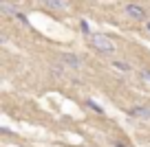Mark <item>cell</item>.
Returning a JSON list of instances; mask_svg holds the SVG:
<instances>
[{
    "label": "cell",
    "mask_w": 150,
    "mask_h": 147,
    "mask_svg": "<svg viewBox=\"0 0 150 147\" xmlns=\"http://www.w3.org/2000/svg\"><path fill=\"white\" fill-rule=\"evenodd\" d=\"M88 42L102 53H108V55L115 53V44H112L110 37H106V35H88Z\"/></svg>",
    "instance_id": "obj_1"
},
{
    "label": "cell",
    "mask_w": 150,
    "mask_h": 147,
    "mask_svg": "<svg viewBox=\"0 0 150 147\" xmlns=\"http://www.w3.org/2000/svg\"><path fill=\"white\" fill-rule=\"evenodd\" d=\"M62 62H64L66 64V68H71V70H82V60L77 55H75V53H64V55H62Z\"/></svg>",
    "instance_id": "obj_2"
},
{
    "label": "cell",
    "mask_w": 150,
    "mask_h": 147,
    "mask_svg": "<svg viewBox=\"0 0 150 147\" xmlns=\"http://www.w3.org/2000/svg\"><path fill=\"white\" fill-rule=\"evenodd\" d=\"M128 112H130V116H135V119L150 121V106H132Z\"/></svg>",
    "instance_id": "obj_3"
},
{
    "label": "cell",
    "mask_w": 150,
    "mask_h": 147,
    "mask_svg": "<svg viewBox=\"0 0 150 147\" xmlns=\"http://www.w3.org/2000/svg\"><path fill=\"white\" fill-rule=\"evenodd\" d=\"M124 11H126V15H130L132 20H146V11L141 9V7H137V5H126Z\"/></svg>",
    "instance_id": "obj_4"
},
{
    "label": "cell",
    "mask_w": 150,
    "mask_h": 147,
    "mask_svg": "<svg viewBox=\"0 0 150 147\" xmlns=\"http://www.w3.org/2000/svg\"><path fill=\"white\" fill-rule=\"evenodd\" d=\"M44 7H49V9L53 11H69V2L66 0H42Z\"/></svg>",
    "instance_id": "obj_5"
},
{
    "label": "cell",
    "mask_w": 150,
    "mask_h": 147,
    "mask_svg": "<svg viewBox=\"0 0 150 147\" xmlns=\"http://www.w3.org/2000/svg\"><path fill=\"white\" fill-rule=\"evenodd\" d=\"M0 11H2L5 15H16V13H18V9L11 5L9 0H2V2H0Z\"/></svg>",
    "instance_id": "obj_6"
},
{
    "label": "cell",
    "mask_w": 150,
    "mask_h": 147,
    "mask_svg": "<svg viewBox=\"0 0 150 147\" xmlns=\"http://www.w3.org/2000/svg\"><path fill=\"white\" fill-rule=\"evenodd\" d=\"M51 70H53V75H55V77H64L66 64H64V62H60V64H53V66H51Z\"/></svg>",
    "instance_id": "obj_7"
},
{
    "label": "cell",
    "mask_w": 150,
    "mask_h": 147,
    "mask_svg": "<svg viewBox=\"0 0 150 147\" xmlns=\"http://www.w3.org/2000/svg\"><path fill=\"white\" fill-rule=\"evenodd\" d=\"M86 106H88V108H91L93 112H97V114H104V108L99 106V103H95L93 99H88V101H86Z\"/></svg>",
    "instance_id": "obj_8"
},
{
    "label": "cell",
    "mask_w": 150,
    "mask_h": 147,
    "mask_svg": "<svg viewBox=\"0 0 150 147\" xmlns=\"http://www.w3.org/2000/svg\"><path fill=\"white\" fill-rule=\"evenodd\" d=\"M115 68H117V70H124V73H128V70H130V64H126V62H115Z\"/></svg>",
    "instance_id": "obj_9"
},
{
    "label": "cell",
    "mask_w": 150,
    "mask_h": 147,
    "mask_svg": "<svg viewBox=\"0 0 150 147\" xmlns=\"http://www.w3.org/2000/svg\"><path fill=\"white\" fill-rule=\"evenodd\" d=\"M80 29L84 31V35H86V37L91 35V29H88V22H86V20H80Z\"/></svg>",
    "instance_id": "obj_10"
},
{
    "label": "cell",
    "mask_w": 150,
    "mask_h": 147,
    "mask_svg": "<svg viewBox=\"0 0 150 147\" xmlns=\"http://www.w3.org/2000/svg\"><path fill=\"white\" fill-rule=\"evenodd\" d=\"M13 18H16V20H20V22H22L24 27H29V18H27V15H24V13H20V11H18V13H16Z\"/></svg>",
    "instance_id": "obj_11"
},
{
    "label": "cell",
    "mask_w": 150,
    "mask_h": 147,
    "mask_svg": "<svg viewBox=\"0 0 150 147\" xmlns=\"http://www.w3.org/2000/svg\"><path fill=\"white\" fill-rule=\"evenodd\" d=\"M139 75H141V79H144V81H148V83H150V70H141Z\"/></svg>",
    "instance_id": "obj_12"
},
{
    "label": "cell",
    "mask_w": 150,
    "mask_h": 147,
    "mask_svg": "<svg viewBox=\"0 0 150 147\" xmlns=\"http://www.w3.org/2000/svg\"><path fill=\"white\" fill-rule=\"evenodd\" d=\"M146 27H148V29H150V20H148V22H146Z\"/></svg>",
    "instance_id": "obj_13"
}]
</instances>
